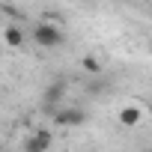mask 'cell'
Returning a JSON list of instances; mask_svg holds the SVG:
<instances>
[{"instance_id": "8992f818", "label": "cell", "mask_w": 152, "mask_h": 152, "mask_svg": "<svg viewBox=\"0 0 152 152\" xmlns=\"http://www.w3.org/2000/svg\"><path fill=\"white\" fill-rule=\"evenodd\" d=\"M24 39H27V33H24L21 24H6V27H3V42H6L9 48H21Z\"/></svg>"}, {"instance_id": "277c9868", "label": "cell", "mask_w": 152, "mask_h": 152, "mask_svg": "<svg viewBox=\"0 0 152 152\" xmlns=\"http://www.w3.org/2000/svg\"><path fill=\"white\" fill-rule=\"evenodd\" d=\"M51 143H54V134H51L48 128H39L33 137H27V140L21 143V149H24V152H45V149H51Z\"/></svg>"}, {"instance_id": "3957f363", "label": "cell", "mask_w": 152, "mask_h": 152, "mask_svg": "<svg viewBox=\"0 0 152 152\" xmlns=\"http://www.w3.org/2000/svg\"><path fill=\"white\" fill-rule=\"evenodd\" d=\"M66 90H69V84H66L63 78L51 81V84H48V90L42 93V107L54 113V110H57V107H60V104L66 102Z\"/></svg>"}, {"instance_id": "5b68a950", "label": "cell", "mask_w": 152, "mask_h": 152, "mask_svg": "<svg viewBox=\"0 0 152 152\" xmlns=\"http://www.w3.org/2000/svg\"><path fill=\"white\" fill-rule=\"evenodd\" d=\"M116 119H119V125H122V128H137V125H140V119H143V110H140L137 104H122V107H119V113H116Z\"/></svg>"}, {"instance_id": "6da1fadb", "label": "cell", "mask_w": 152, "mask_h": 152, "mask_svg": "<svg viewBox=\"0 0 152 152\" xmlns=\"http://www.w3.org/2000/svg\"><path fill=\"white\" fill-rule=\"evenodd\" d=\"M33 42H36L39 48H60V45L66 42V33H63L57 24L42 21V24L33 27Z\"/></svg>"}, {"instance_id": "52a82bcc", "label": "cell", "mask_w": 152, "mask_h": 152, "mask_svg": "<svg viewBox=\"0 0 152 152\" xmlns=\"http://www.w3.org/2000/svg\"><path fill=\"white\" fill-rule=\"evenodd\" d=\"M84 69H87L90 75H99V72H102V63H99L96 57H84Z\"/></svg>"}, {"instance_id": "ba28073f", "label": "cell", "mask_w": 152, "mask_h": 152, "mask_svg": "<svg viewBox=\"0 0 152 152\" xmlns=\"http://www.w3.org/2000/svg\"><path fill=\"white\" fill-rule=\"evenodd\" d=\"M149 54H152V45H149Z\"/></svg>"}, {"instance_id": "7a4b0ae2", "label": "cell", "mask_w": 152, "mask_h": 152, "mask_svg": "<svg viewBox=\"0 0 152 152\" xmlns=\"http://www.w3.org/2000/svg\"><path fill=\"white\" fill-rule=\"evenodd\" d=\"M87 110L84 107H75V104H60L54 110V125H66V128H81L87 122Z\"/></svg>"}]
</instances>
